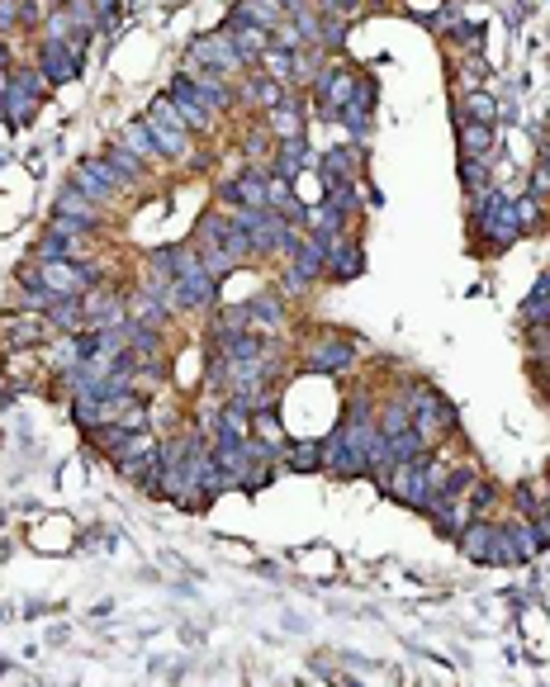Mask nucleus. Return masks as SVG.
<instances>
[{
  "mask_svg": "<svg viewBox=\"0 0 550 687\" xmlns=\"http://www.w3.org/2000/svg\"><path fill=\"white\" fill-rule=\"evenodd\" d=\"M408 403V413H413V432L427 441V446H441V441H451L460 432V417H456V403L441 394L437 384L427 380H404L399 384V394Z\"/></svg>",
  "mask_w": 550,
  "mask_h": 687,
  "instance_id": "obj_1",
  "label": "nucleus"
},
{
  "mask_svg": "<svg viewBox=\"0 0 550 687\" xmlns=\"http://www.w3.org/2000/svg\"><path fill=\"white\" fill-rule=\"evenodd\" d=\"M470 228H475V237H479V247H484V252H508L517 237H522L513 195L489 190L484 199H475V209H470Z\"/></svg>",
  "mask_w": 550,
  "mask_h": 687,
  "instance_id": "obj_2",
  "label": "nucleus"
},
{
  "mask_svg": "<svg viewBox=\"0 0 550 687\" xmlns=\"http://www.w3.org/2000/svg\"><path fill=\"white\" fill-rule=\"evenodd\" d=\"M460 555L470 564H484V569H494V564H517L513 555V541H508V531L498 517H470V522L460 526Z\"/></svg>",
  "mask_w": 550,
  "mask_h": 687,
  "instance_id": "obj_3",
  "label": "nucleus"
},
{
  "mask_svg": "<svg viewBox=\"0 0 550 687\" xmlns=\"http://www.w3.org/2000/svg\"><path fill=\"white\" fill-rule=\"evenodd\" d=\"M219 72V76H242L247 72V57L238 53V43L228 38V29H219V34H204V38H195L190 48H185V72Z\"/></svg>",
  "mask_w": 550,
  "mask_h": 687,
  "instance_id": "obj_4",
  "label": "nucleus"
},
{
  "mask_svg": "<svg viewBox=\"0 0 550 687\" xmlns=\"http://www.w3.org/2000/svg\"><path fill=\"white\" fill-rule=\"evenodd\" d=\"M356 361V337L351 332H337V327H323L309 346H304V370L313 375H342Z\"/></svg>",
  "mask_w": 550,
  "mask_h": 687,
  "instance_id": "obj_5",
  "label": "nucleus"
},
{
  "mask_svg": "<svg viewBox=\"0 0 550 687\" xmlns=\"http://www.w3.org/2000/svg\"><path fill=\"white\" fill-rule=\"evenodd\" d=\"M323 474H332L337 484L366 479V446L347 432V422H337V427H332V436L323 441Z\"/></svg>",
  "mask_w": 550,
  "mask_h": 687,
  "instance_id": "obj_6",
  "label": "nucleus"
},
{
  "mask_svg": "<svg viewBox=\"0 0 550 687\" xmlns=\"http://www.w3.org/2000/svg\"><path fill=\"white\" fill-rule=\"evenodd\" d=\"M48 337H53L48 313H34V308H10V313H0V346H5V351H43Z\"/></svg>",
  "mask_w": 550,
  "mask_h": 687,
  "instance_id": "obj_7",
  "label": "nucleus"
},
{
  "mask_svg": "<svg viewBox=\"0 0 550 687\" xmlns=\"http://www.w3.org/2000/svg\"><path fill=\"white\" fill-rule=\"evenodd\" d=\"M166 304L171 308H185V313H195V308H219V280L204 271V261H190L176 280H171V294H166Z\"/></svg>",
  "mask_w": 550,
  "mask_h": 687,
  "instance_id": "obj_8",
  "label": "nucleus"
},
{
  "mask_svg": "<svg viewBox=\"0 0 550 687\" xmlns=\"http://www.w3.org/2000/svg\"><path fill=\"white\" fill-rule=\"evenodd\" d=\"M266 185H271V166L247 162L233 181L219 185V204L223 209H266Z\"/></svg>",
  "mask_w": 550,
  "mask_h": 687,
  "instance_id": "obj_9",
  "label": "nucleus"
},
{
  "mask_svg": "<svg viewBox=\"0 0 550 687\" xmlns=\"http://www.w3.org/2000/svg\"><path fill=\"white\" fill-rule=\"evenodd\" d=\"M356 81H361V72H347V67L313 72V109H323V119H337L342 105L356 95Z\"/></svg>",
  "mask_w": 550,
  "mask_h": 687,
  "instance_id": "obj_10",
  "label": "nucleus"
},
{
  "mask_svg": "<svg viewBox=\"0 0 550 687\" xmlns=\"http://www.w3.org/2000/svg\"><path fill=\"white\" fill-rule=\"evenodd\" d=\"M43 95H48V76L38 72V67H19V72H10V91H5V114H10L15 124H29Z\"/></svg>",
  "mask_w": 550,
  "mask_h": 687,
  "instance_id": "obj_11",
  "label": "nucleus"
},
{
  "mask_svg": "<svg viewBox=\"0 0 550 687\" xmlns=\"http://www.w3.org/2000/svg\"><path fill=\"white\" fill-rule=\"evenodd\" d=\"M422 460H427V455H422ZM422 460H399V465L389 470V484H385L389 498L413 507V512H422L427 498H432V484H427V465H422Z\"/></svg>",
  "mask_w": 550,
  "mask_h": 687,
  "instance_id": "obj_12",
  "label": "nucleus"
},
{
  "mask_svg": "<svg viewBox=\"0 0 550 687\" xmlns=\"http://www.w3.org/2000/svg\"><path fill=\"white\" fill-rule=\"evenodd\" d=\"M72 185L86 199H95V204H110V199L124 190L119 176H114V166L105 162V157H86V162H76L72 166Z\"/></svg>",
  "mask_w": 550,
  "mask_h": 687,
  "instance_id": "obj_13",
  "label": "nucleus"
},
{
  "mask_svg": "<svg viewBox=\"0 0 550 687\" xmlns=\"http://www.w3.org/2000/svg\"><path fill=\"white\" fill-rule=\"evenodd\" d=\"M38 72L48 76V86H67L81 76V53L67 38H43L38 43Z\"/></svg>",
  "mask_w": 550,
  "mask_h": 687,
  "instance_id": "obj_14",
  "label": "nucleus"
},
{
  "mask_svg": "<svg viewBox=\"0 0 550 687\" xmlns=\"http://www.w3.org/2000/svg\"><path fill=\"white\" fill-rule=\"evenodd\" d=\"M81 304H86V327H119V323H129V304H124V290H114L110 280L81 294Z\"/></svg>",
  "mask_w": 550,
  "mask_h": 687,
  "instance_id": "obj_15",
  "label": "nucleus"
},
{
  "mask_svg": "<svg viewBox=\"0 0 550 687\" xmlns=\"http://www.w3.org/2000/svg\"><path fill=\"white\" fill-rule=\"evenodd\" d=\"M318 166V152L309 147V138L299 133V138H280L271 152V176H280V181H299L304 171H313Z\"/></svg>",
  "mask_w": 550,
  "mask_h": 687,
  "instance_id": "obj_16",
  "label": "nucleus"
},
{
  "mask_svg": "<svg viewBox=\"0 0 550 687\" xmlns=\"http://www.w3.org/2000/svg\"><path fill=\"white\" fill-rule=\"evenodd\" d=\"M166 95L176 100V109H181V119L190 133H209L214 128V109L200 100V91H195V81H190V72H181L171 86H166Z\"/></svg>",
  "mask_w": 550,
  "mask_h": 687,
  "instance_id": "obj_17",
  "label": "nucleus"
},
{
  "mask_svg": "<svg viewBox=\"0 0 550 687\" xmlns=\"http://www.w3.org/2000/svg\"><path fill=\"white\" fill-rule=\"evenodd\" d=\"M143 124L152 128V138H157V147H162V162H190V152H195V147H190V138H195V133H190V128L171 124V119L152 114V109L143 114Z\"/></svg>",
  "mask_w": 550,
  "mask_h": 687,
  "instance_id": "obj_18",
  "label": "nucleus"
},
{
  "mask_svg": "<svg viewBox=\"0 0 550 687\" xmlns=\"http://www.w3.org/2000/svg\"><path fill=\"white\" fill-rule=\"evenodd\" d=\"M361 166H366V147H361V143H351V147H328V152H318V176H323V185L356 181V176H361Z\"/></svg>",
  "mask_w": 550,
  "mask_h": 687,
  "instance_id": "obj_19",
  "label": "nucleus"
},
{
  "mask_svg": "<svg viewBox=\"0 0 550 687\" xmlns=\"http://www.w3.org/2000/svg\"><path fill=\"white\" fill-rule=\"evenodd\" d=\"M503 531H508V541H513L517 564H532V560H541V555H546L550 536L532 522V517H508V522H503Z\"/></svg>",
  "mask_w": 550,
  "mask_h": 687,
  "instance_id": "obj_20",
  "label": "nucleus"
},
{
  "mask_svg": "<svg viewBox=\"0 0 550 687\" xmlns=\"http://www.w3.org/2000/svg\"><path fill=\"white\" fill-rule=\"evenodd\" d=\"M53 214H57V218H72V223H81L86 233H91V228H105V209H100L95 199L81 195L76 185H67V190H62V195L53 199Z\"/></svg>",
  "mask_w": 550,
  "mask_h": 687,
  "instance_id": "obj_21",
  "label": "nucleus"
},
{
  "mask_svg": "<svg viewBox=\"0 0 550 687\" xmlns=\"http://www.w3.org/2000/svg\"><path fill=\"white\" fill-rule=\"evenodd\" d=\"M228 38L238 43V53L247 57V67H257V57L271 48V29H261V24H252V19H242V15H228Z\"/></svg>",
  "mask_w": 550,
  "mask_h": 687,
  "instance_id": "obj_22",
  "label": "nucleus"
},
{
  "mask_svg": "<svg viewBox=\"0 0 550 687\" xmlns=\"http://www.w3.org/2000/svg\"><path fill=\"white\" fill-rule=\"evenodd\" d=\"M309 109H313V100H299V95H290L285 105L266 109V128L275 133V143H280V138H299V133H304V119H309Z\"/></svg>",
  "mask_w": 550,
  "mask_h": 687,
  "instance_id": "obj_23",
  "label": "nucleus"
},
{
  "mask_svg": "<svg viewBox=\"0 0 550 687\" xmlns=\"http://www.w3.org/2000/svg\"><path fill=\"white\" fill-rule=\"evenodd\" d=\"M290 271H299L309 285L313 280H323V275H328V242L304 233L299 237V247H294V256H290Z\"/></svg>",
  "mask_w": 550,
  "mask_h": 687,
  "instance_id": "obj_24",
  "label": "nucleus"
},
{
  "mask_svg": "<svg viewBox=\"0 0 550 687\" xmlns=\"http://www.w3.org/2000/svg\"><path fill=\"white\" fill-rule=\"evenodd\" d=\"M247 327H252V332H266V337H271V332H280V327H285V294H280V290H275V294H257V299L247 304Z\"/></svg>",
  "mask_w": 550,
  "mask_h": 687,
  "instance_id": "obj_25",
  "label": "nucleus"
},
{
  "mask_svg": "<svg viewBox=\"0 0 550 687\" xmlns=\"http://www.w3.org/2000/svg\"><path fill=\"white\" fill-rule=\"evenodd\" d=\"M456 143H460V157H479V162H494V124H475V119H460V124H456Z\"/></svg>",
  "mask_w": 550,
  "mask_h": 687,
  "instance_id": "obj_26",
  "label": "nucleus"
},
{
  "mask_svg": "<svg viewBox=\"0 0 550 687\" xmlns=\"http://www.w3.org/2000/svg\"><path fill=\"white\" fill-rule=\"evenodd\" d=\"M43 266V285L67 299V294H86V280H81V261H38Z\"/></svg>",
  "mask_w": 550,
  "mask_h": 687,
  "instance_id": "obj_27",
  "label": "nucleus"
},
{
  "mask_svg": "<svg viewBox=\"0 0 550 687\" xmlns=\"http://www.w3.org/2000/svg\"><path fill=\"white\" fill-rule=\"evenodd\" d=\"M280 470L290 474H323V441H285Z\"/></svg>",
  "mask_w": 550,
  "mask_h": 687,
  "instance_id": "obj_28",
  "label": "nucleus"
},
{
  "mask_svg": "<svg viewBox=\"0 0 550 687\" xmlns=\"http://www.w3.org/2000/svg\"><path fill=\"white\" fill-rule=\"evenodd\" d=\"M242 91H247V100H252V105H257L261 114L290 100V86H285L280 76H266V72H252L247 81H242Z\"/></svg>",
  "mask_w": 550,
  "mask_h": 687,
  "instance_id": "obj_29",
  "label": "nucleus"
},
{
  "mask_svg": "<svg viewBox=\"0 0 550 687\" xmlns=\"http://www.w3.org/2000/svg\"><path fill=\"white\" fill-rule=\"evenodd\" d=\"M190 81H195L200 100L214 109V114H228V109H233V86H228V76H219V72H190Z\"/></svg>",
  "mask_w": 550,
  "mask_h": 687,
  "instance_id": "obj_30",
  "label": "nucleus"
},
{
  "mask_svg": "<svg viewBox=\"0 0 550 687\" xmlns=\"http://www.w3.org/2000/svg\"><path fill=\"white\" fill-rule=\"evenodd\" d=\"M361 271H366V252H361L351 237H342V242L328 252V275L332 280H356Z\"/></svg>",
  "mask_w": 550,
  "mask_h": 687,
  "instance_id": "obj_31",
  "label": "nucleus"
},
{
  "mask_svg": "<svg viewBox=\"0 0 550 687\" xmlns=\"http://www.w3.org/2000/svg\"><path fill=\"white\" fill-rule=\"evenodd\" d=\"M48 323H53V332H62V337H76V332H86V304H81V294H67V299H57V304L48 308Z\"/></svg>",
  "mask_w": 550,
  "mask_h": 687,
  "instance_id": "obj_32",
  "label": "nucleus"
},
{
  "mask_svg": "<svg viewBox=\"0 0 550 687\" xmlns=\"http://www.w3.org/2000/svg\"><path fill=\"white\" fill-rule=\"evenodd\" d=\"M114 143H124L133 157H143V162H162V147H157V138H152V128H147L143 119L119 128V138H114Z\"/></svg>",
  "mask_w": 550,
  "mask_h": 687,
  "instance_id": "obj_33",
  "label": "nucleus"
},
{
  "mask_svg": "<svg viewBox=\"0 0 550 687\" xmlns=\"http://www.w3.org/2000/svg\"><path fill=\"white\" fill-rule=\"evenodd\" d=\"M105 162L114 166L119 185H138V181H147V162H143V157H133V152H129L124 143H114L110 152H105Z\"/></svg>",
  "mask_w": 550,
  "mask_h": 687,
  "instance_id": "obj_34",
  "label": "nucleus"
},
{
  "mask_svg": "<svg viewBox=\"0 0 550 687\" xmlns=\"http://www.w3.org/2000/svg\"><path fill=\"white\" fill-rule=\"evenodd\" d=\"M460 185H465V195L470 199H484L494 190V171L489 162H479V157H460Z\"/></svg>",
  "mask_w": 550,
  "mask_h": 687,
  "instance_id": "obj_35",
  "label": "nucleus"
},
{
  "mask_svg": "<svg viewBox=\"0 0 550 687\" xmlns=\"http://www.w3.org/2000/svg\"><path fill=\"white\" fill-rule=\"evenodd\" d=\"M252 436H257L261 446H271L275 455L285 451V441H290V436H285V422H280L271 408H257V413H252Z\"/></svg>",
  "mask_w": 550,
  "mask_h": 687,
  "instance_id": "obj_36",
  "label": "nucleus"
},
{
  "mask_svg": "<svg viewBox=\"0 0 550 687\" xmlns=\"http://www.w3.org/2000/svg\"><path fill=\"white\" fill-rule=\"evenodd\" d=\"M375 427H380V436H399L413 427V413H408L404 398H389V403H380L375 408Z\"/></svg>",
  "mask_w": 550,
  "mask_h": 687,
  "instance_id": "obj_37",
  "label": "nucleus"
},
{
  "mask_svg": "<svg viewBox=\"0 0 550 687\" xmlns=\"http://www.w3.org/2000/svg\"><path fill=\"white\" fill-rule=\"evenodd\" d=\"M465 503H470V517H494L498 503H503V489H498L494 479H484V474H479L475 489L465 493Z\"/></svg>",
  "mask_w": 550,
  "mask_h": 687,
  "instance_id": "obj_38",
  "label": "nucleus"
},
{
  "mask_svg": "<svg viewBox=\"0 0 550 687\" xmlns=\"http://www.w3.org/2000/svg\"><path fill=\"white\" fill-rule=\"evenodd\" d=\"M460 119H475V124H498V100L489 91H465V95H460Z\"/></svg>",
  "mask_w": 550,
  "mask_h": 687,
  "instance_id": "obj_39",
  "label": "nucleus"
},
{
  "mask_svg": "<svg viewBox=\"0 0 550 687\" xmlns=\"http://www.w3.org/2000/svg\"><path fill=\"white\" fill-rule=\"evenodd\" d=\"M233 15L252 19V24H261V29H275V24L285 19V10H280V0H238Z\"/></svg>",
  "mask_w": 550,
  "mask_h": 687,
  "instance_id": "obj_40",
  "label": "nucleus"
},
{
  "mask_svg": "<svg viewBox=\"0 0 550 687\" xmlns=\"http://www.w3.org/2000/svg\"><path fill=\"white\" fill-rule=\"evenodd\" d=\"M257 62H261V72H266V76H280L285 86H294V53H290V48H275V43H271Z\"/></svg>",
  "mask_w": 550,
  "mask_h": 687,
  "instance_id": "obj_41",
  "label": "nucleus"
},
{
  "mask_svg": "<svg viewBox=\"0 0 550 687\" xmlns=\"http://www.w3.org/2000/svg\"><path fill=\"white\" fill-rule=\"evenodd\" d=\"M508 503L517 507V517H541V503H546V493H536V484H517L513 493H508Z\"/></svg>",
  "mask_w": 550,
  "mask_h": 687,
  "instance_id": "obj_42",
  "label": "nucleus"
},
{
  "mask_svg": "<svg viewBox=\"0 0 550 687\" xmlns=\"http://www.w3.org/2000/svg\"><path fill=\"white\" fill-rule=\"evenodd\" d=\"M456 76H460V86H470V91H479V81L489 76V62H484L479 53L460 57V62H456Z\"/></svg>",
  "mask_w": 550,
  "mask_h": 687,
  "instance_id": "obj_43",
  "label": "nucleus"
},
{
  "mask_svg": "<svg viewBox=\"0 0 550 687\" xmlns=\"http://www.w3.org/2000/svg\"><path fill=\"white\" fill-rule=\"evenodd\" d=\"M513 209H517V223H522V233H532L536 223H541V199H536V195L513 199Z\"/></svg>",
  "mask_w": 550,
  "mask_h": 687,
  "instance_id": "obj_44",
  "label": "nucleus"
},
{
  "mask_svg": "<svg viewBox=\"0 0 550 687\" xmlns=\"http://www.w3.org/2000/svg\"><path fill=\"white\" fill-rule=\"evenodd\" d=\"M313 5H318V15H342V19L361 15V0H313Z\"/></svg>",
  "mask_w": 550,
  "mask_h": 687,
  "instance_id": "obj_45",
  "label": "nucleus"
},
{
  "mask_svg": "<svg viewBox=\"0 0 550 687\" xmlns=\"http://www.w3.org/2000/svg\"><path fill=\"white\" fill-rule=\"evenodd\" d=\"M280 294H285V299H299V294H309V280L285 266V271H280Z\"/></svg>",
  "mask_w": 550,
  "mask_h": 687,
  "instance_id": "obj_46",
  "label": "nucleus"
},
{
  "mask_svg": "<svg viewBox=\"0 0 550 687\" xmlns=\"http://www.w3.org/2000/svg\"><path fill=\"white\" fill-rule=\"evenodd\" d=\"M532 195H536V199H546V195H550V152L532 166Z\"/></svg>",
  "mask_w": 550,
  "mask_h": 687,
  "instance_id": "obj_47",
  "label": "nucleus"
},
{
  "mask_svg": "<svg viewBox=\"0 0 550 687\" xmlns=\"http://www.w3.org/2000/svg\"><path fill=\"white\" fill-rule=\"evenodd\" d=\"M38 15H43L38 0H19V24H38Z\"/></svg>",
  "mask_w": 550,
  "mask_h": 687,
  "instance_id": "obj_48",
  "label": "nucleus"
},
{
  "mask_svg": "<svg viewBox=\"0 0 550 687\" xmlns=\"http://www.w3.org/2000/svg\"><path fill=\"white\" fill-rule=\"evenodd\" d=\"M19 24V0H0V29Z\"/></svg>",
  "mask_w": 550,
  "mask_h": 687,
  "instance_id": "obj_49",
  "label": "nucleus"
},
{
  "mask_svg": "<svg viewBox=\"0 0 550 687\" xmlns=\"http://www.w3.org/2000/svg\"><path fill=\"white\" fill-rule=\"evenodd\" d=\"M532 294H541V299H546V304H550V271L541 275V280H536V290H532Z\"/></svg>",
  "mask_w": 550,
  "mask_h": 687,
  "instance_id": "obj_50",
  "label": "nucleus"
},
{
  "mask_svg": "<svg viewBox=\"0 0 550 687\" xmlns=\"http://www.w3.org/2000/svg\"><path fill=\"white\" fill-rule=\"evenodd\" d=\"M546 128H550V114H546Z\"/></svg>",
  "mask_w": 550,
  "mask_h": 687,
  "instance_id": "obj_51",
  "label": "nucleus"
}]
</instances>
